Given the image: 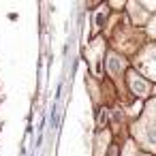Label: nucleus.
Instances as JSON below:
<instances>
[{"mask_svg":"<svg viewBox=\"0 0 156 156\" xmlns=\"http://www.w3.org/2000/svg\"><path fill=\"white\" fill-rule=\"evenodd\" d=\"M137 66L145 77L156 79V45H150V47L143 49V54L137 60Z\"/></svg>","mask_w":156,"mask_h":156,"instance_id":"f257e3e1","label":"nucleus"},{"mask_svg":"<svg viewBox=\"0 0 156 156\" xmlns=\"http://www.w3.org/2000/svg\"><path fill=\"white\" fill-rule=\"evenodd\" d=\"M128 83H130V90H133L137 96H141V98H145V96L150 94V90H152V86L147 83V79L139 77L135 71H128Z\"/></svg>","mask_w":156,"mask_h":156,"instance_id":"f03ea898","label":"nucleus"},{"mask_svg":"<svg viewBox=\"0 0 156 156\" xmlns=\"http://www.w3.org/2000/svg\"><path fill=\"white\" fill-rule=\"evenodd\" d=\"M124 69H126V64H124V60L118 56V54H109L107 56V71H109V75H124Z\"/></svg>","mask_w":156,"mask_h":156,"instance_id":"7ed1b4c3","label":"nucleus"},{"mask_svg":"<svg viewBox=\"0 0 156 156\" xmlns=\"http://www.w3.org/2000/svg\"><path fill=\"white\" fill-rule=\"evenodd\" d=\"M147 34H150L152 39H156V15H152V20H150V26H147Z\"/></svg>","mask_w":156,"mask_h":156,"instance_id":"20e7f679","label":"nucleus"}]
</instances>
